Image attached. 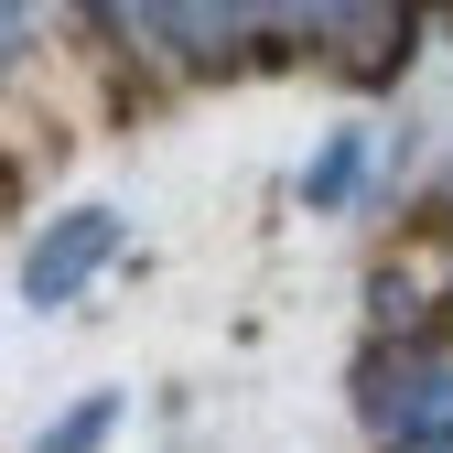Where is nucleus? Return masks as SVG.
Masks as SVG:
<instances>
[{
    "mask_svg": "<svg viewBox=\"0 0 453 453\" xmlns=\"http://www.w3.org/2000/svg\"><path fill=\"white\" fill-rule=\"evenodd\" d=\"M108 249H119V216H108V205H76V216H54L43 226V238H33V259H22V303H76L87 292V280L108 270Z\"/></svg>",
    "mask_w": 453,
    "mask_h": 453,
    "instance_id": "obj_1",
    "label": "nucleus"
},
{
    "mask_svg": "<svg viewBox=\"0 0 453 453\" xmlns=\"http://www.w3.org/2000/svg\"><path fill=\"white\" fill-rule=\"evenodd\" d=\"M108 432H119V388H87V400H76L65 421H54V432H43L33 453H97Z\"/></svg>",
    "mask_w": 453,
    "mask_h": 453,
    "instance_id": "obj_2",
    "label": "nucleus"
},
{
    "mask_svg": "<svg viewBox=\"0 0 453 453\" xmlns=\"http://www.w3.org/2000/svg\"><path fill=\"white\" fill-rule=\"evenodd\" d=\"M141 12H151V22H162V33H184V43H195V33H205V0H141Z\"/></svg>",
    "mask_w": 453,
    "mask_h": 453,
    "instance_id": "obj_3",
    "label": "nucleus"
},
{
    "mask_svg": "<svg viewBox=\"0 0 453 453\" xmlns=\"http://www.w3.org/2000/svg\"><path fill=\"white\" fill-rule=\"evenodd\" d=\"M346 184H357V141H334V151H324V173H313V195L334 205V195H346Z\"/></svg>",
    "mask_w": 453,
    "mask_h": 453,
    "instance_id": "obj_4",
    "label": "nucleus"
},
{
    "mask_svg": "<svg viewBox=\"0 0 453 453\" xmlns=\"http://www.w3.org/2000/svg\"><path fill=\"white\" fill-rule=\"evenodd\" d=\"M22 43H33V0H0V65H12Z\"/></svg>",
    "mask_w": 453,
    "mask_h": 453,
    "instance_id": "obj_5",
    "label": "nucleus"
},
{
    "mask_svg": "<svg viewBox=\"0 0 453 453\" xmlns=\"http://www.w3.org/2000/svg\"><path fill=\"white\" fill-rule=\"evenodd\" d=\"M400 453H453V411H442V421H432V432H411V442H400Z\"/></svg>",
    "mask_w": 453,
    "mask_h": 453,
    "instance_id": "obj_6",
    "label": "nucleus"
}]
</instances>
